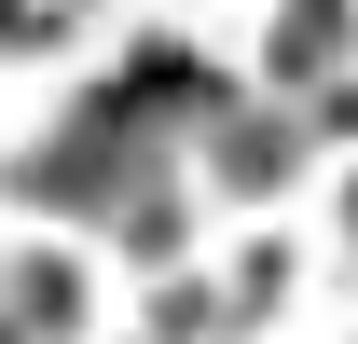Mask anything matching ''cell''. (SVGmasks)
<instances>
[{"instance_id":"obj_1","label":"cell","mask_w":358,"mask_h":344,"mask_svg":"<svg viewBox=\"0 0 358 344\" xmlns=\"http://www.w3.org/2000/svg\"><path fill=\"white\" fill-rule=\"evenodd\" d=\"M207 166H221V193H275V179L303 166V110L275 124V110H221L207 124Z\"/></svg>"},{"instance_id":"obj_2","label":"cell","mask_w":358,"mask_h":344,"mask_svg":"<svg viewBox=\"0 0 358 344\" xmlns=\"http://www.w3.org/2000/svg\"><path fill=\"white\" fill-rule=\"evenodd\" d=\"M345 42H358V0H289L275 14V83H331Z\"/></svg>"},{"instance_id":"obj_3","label":"cell","mask_w":358,"mask_h":344,"mask_svg":"<svg viewBox=\"0 0 358 344\" xmlns=\"http://www.w3.org/2000/svg\"><path fill=\"white\" fill-rule=\"evenodd\" d=\"M110 234H124L138 261H179V207H166V166H152V179L124 193V207H110Z\"/></svg>"},{"instance_id":"obj_4","label":"cell","mask_w":358,"mask_h":344,"mask_svg":"<svg viewBox=\"0 0 358 344\" xmlns=\"http://www.w3.org/2000/svg\"><path fill=\"white\" fill-rule=\"evenodd\" d=\"M14 331H83V275L28 261V275H14Z\"/></svg>"},{"instance_id":"obj_5","label":"cell","mask_w":358,"mask_h":344,"mask_svg":"<svg viewBox=\"0 0 358 344\" xmlns=\"http://www.w3.org/2000/svg\"><path fill=\"white\" fill-rule=\"evenodd\" d=\"M152 331H166V344H207V331H234V303H221V289H166Z\"/></svg>"},{"instance_id":"obj_6","label":"cell","mask_w":358,"mask_h":344,"mask_svg":"<svg viewBox=\"0 0 358 344\" xmlns=\"http://www.w3.org/2000/svg\"><path fill=\"white\" fill-rule=\"evenodd\" d=\"M345 234H358V207H345Z\"/></svg>"}]
</instances>
